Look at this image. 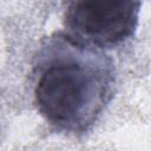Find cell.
Here are the masks:
<instances>
[{"mask_svg": "<svg viewBox=\"0 0 151 151\" xmlns=\"http://www.w3.org/2000/svg\"><path fill=\"white\" fill-rule=\"evenodd\" d=\"M31 81L33 101L50 126L66 134H83L111 101L116 71L105 51L58 32L41 42Z\"/></svg>", "mask_w": 151, "mask_h": 151, "instance_id": "1", "label": "cell"}, {"mask_svg": "<svg viewBox=\"0 0 151 151\" xmlns=\"http://www.w3.org/2000/svg\"><path fill=\"white\" fill-rule=\"evenodd\" d=\"M140 5L142 0H65L64 26L80 42L116 48L134 34Z\"/></svg>", "mask_w": 151, "mask_h": 151, "instance_id": "2", "label": "cell"}]
</instances>
